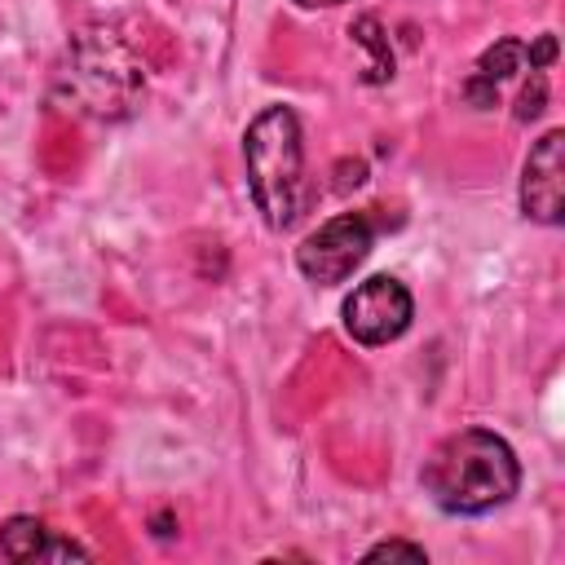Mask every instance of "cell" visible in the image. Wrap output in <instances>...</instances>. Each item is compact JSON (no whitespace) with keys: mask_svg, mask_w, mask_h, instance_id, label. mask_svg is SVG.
<instances>
[{"mask_svg":"<svg viewBox=\"0 0 565 565\" xmlns=\"http://www.w3.org/2000/svg\"><path fill=\"white\" fill-rule=\"evenodd\" d=\"M419 486L446 516H486L521 490V459L499 433L459 428L428 450Z\"/></svg>","mask_w":565,"mask_h":565,"instance_id":"6da1fadb","label":"cell"},{"mask_svg":"<svg viewBox=\"0 0 565 565\" xmlns=\"http://www.w3.org/2000/svg\"><path fill=\"white\" fill-rule=\"evenodd\" d=\"M243 168L256 212L269 230H291L305 212V132L291 106H265L243 132Z\"/></svg>","mask_w":565,"mask_h":565,"instance_id":"7a4b0ae2","label":"cell"},{"mask_svg":"<svg viewBox=\"0 0 565 565\" xmlns=\"http://www.w3.org/2000/svg\"><path fill=\"white\" fill-rule=\"evenodd\" d=\"M62 84L75 110L93 119H124L146 93V71L110 26H84L66 49Z\"/></svg>","mask_w":565,"mask_h":565,"instance_id":"3957f363","label":"cell"},{"mask_svg":"<svg viewBox=\"0 0 565 565\" xmlns=\"http://www.w3.org/2000/svg\"><path fill=\"white\" fill-rule=\"evenodd\" d=\"M375 243V225L366 212H340L331 221H322L313 234L300 238L296 247V269L313 282V287H335L344 278H353V269L371 256Z\"/></svg>","mask_w":565,"mask_h":565,"instance_id":"277c9868","label":"cell"},{"mask_svg":"<svg viewBox=\"0 0 565 565\" xmlns=\"http://www.w3.org/2000/svg\"><path fill=\"white\" fill-rule=\"evenodd\" d=\"M340 318H344V331L362 349H380V344H393L397 335H406V327L415 318V300H411V291H406L402 278L371 274V278H362L344 296Z\"/></svg>","mask_w":565,"mask_h":565,"instance_id":"5b68a950","label":"cell"},{"mask_svg":"<svg viewBox=\"0 0 565 565\" xmlns=\"http://www.w3.org/2000/svg\"><path fill=\"white\" fill-rule=\"evenodd\" d=\"M521 216L534 225L565 221V132L547 128L521 163Z\"/></svg>","mask_w":565,"mask_h":565,"instance_id":"8992f818","label":"cell"},{"mask_svg":"<svg viewBox=\"0 0 565 565\" xmlns=\"http://www.w3.org/2000/svg\"><path fill=\"white\" fill-rule=\"evenodd\" d=\"M0 556L18 561V565H26V561H88V547L49 530L35 516H9L0 525Z\"/></svg>","mask_w":565,"mask_h":565,"instance_id":"52a82bcc","label":"cell"},{"mask_svg":"<svg viewBox=\"0 0 565 565\" xmlns=\"http://www.w3.org/2000/svg\"><path fill=\"white\" fill-rule=\"evenodd\" d=\"M521 66H525V40H516V35L494 40V44L477 57L472 75L463 79V97H468L477 110H490V106L499 102V84H503L508 75H516Z\"/></svg>","mask_w":565,"mask_h":565,"instance_id":"ba28073f","label":"cell"},{"mask_svg":"<svg viewBox=\"0 0 565 565\" xmlns=\"http://www.w3.org/2000/svg\"><path fill=\"white\" fill-rule=\"evenodd\" d=\"M353 40L371 53V66L362 71V79H366V84L393 79V53H388V40H384V31H380V18H358V22H353Z\"/></svg>","mask_w":565,"mask_h":565,"instance_id":"9c48e42d","label":"cell"},{"mask_svg":"<svg viewBox=\"0 0 565 565\" xmlns=\"http://www.w3.org/2000/svg\"><path fill=\"white\" fill-rule=\"evenodd\" d=\"M366 561H428L424 543H406V539H384L375 547H366Z\"/></svg>","mask_w":565,"mask_h":565,"instance_id":"30bf717a","label":"cell"},{"mask_svg":"<svg viewBox=\"0 0 565 565\" xmlns=\"http://www.w3.org/2000/svg\"><path fill=\"white\" fill-rule=\"evenodd\" d=\"M556 62V35H534L530 44H525V66L530 71H543V66H552Z\"/></svg>","mask_w":565,"mask_h":565,"instance_id":"8fae6325","label":"cell"},{"mask_svg":"<svg viewBox=\"0 0 565 565\" xmlns=\"http://www.w3.org/2000/svg\"><path fill=\"white\" fill-rule=\"evenodd\" d=\"M543 97H547V84H543V75L534 71V88H530V84L521 88V106H516V119H521V124H525V119H534V115L543 110Z\"/></svg>","mask_w":565,"mask_h":565,"instance_id":"7c38bea8","label":"cell"},{"mask_svg":"<svg viewBox=\"0 0 565 565\" xmlns=\"http://www.w3.org/2000/svg\"><path fill=\"white\" fill-rule=\"evenodd\" d=\"M291 4H300V9H335L344 0H291Z\"/></svg>","mask_w":565,"mask_h":565,"instance_id":"4fadbf2b","label":"cell"}]
</instances>
